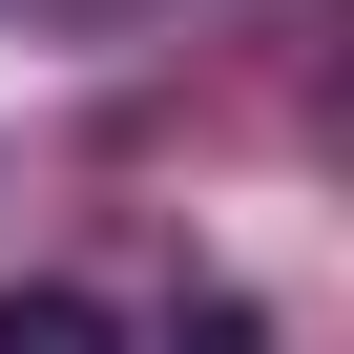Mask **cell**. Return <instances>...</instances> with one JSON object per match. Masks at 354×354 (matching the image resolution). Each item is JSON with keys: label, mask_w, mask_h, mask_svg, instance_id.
I'll return each mask as SVG.
<instances>
[{"label": "cell", "mask_w": 354, "mask_h": 354, "mask_svg": "<svg viewBox=\"0 0 354 354\" xmlns=\"http://www.w3.org/2000/svg\"><path fill=\"white\" fill-rule=\"evenodd\" d=\"M0 354H125L104 292H0Z\"/></svg>", "instance_id": "obj_1"}]
</instances>
